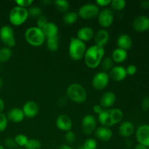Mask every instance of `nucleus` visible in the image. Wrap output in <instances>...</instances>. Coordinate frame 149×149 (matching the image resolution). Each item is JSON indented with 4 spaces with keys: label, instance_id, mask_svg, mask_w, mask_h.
Wrapping results in <instances>:
<instances>
[{
    "label": "nucleus",
    "instance_id": "1",
    "mask_svg": "<svg viewBox=\"0 0 149 149\" xmlns=\"http://www.w3.org/2000/svg\"><path fill=\"white\" fill-rule=\"evenodd\" d=\"M105 55L104 47L94 45L86 50L84 56V63L90 68H95L99 66Z\"/></svg>",
    "mask_w": 149,
    "mask_h": 149
},
{
    "label": "nucleus",
    "instance_id": "2",
    "mask_svg": "<svg viewBox=\"0 0 149 149\" xmlns=\"http://www.w3.org/2000/svg\"><path fill=\"white\" fill-rule=\"evenodd\" d=\"M67 98L77 103H82L87 97V91L82 85L78 83L71 84L66 89Z\"/></svg>",
    "mask_w": 149,
    "mask_h": 149
},
{
    "label": "nucleus",
    "instance_id": "3",
    "mask_svg": "<svg viewBox=\"0 0 149 149\" xmlns=\"http://www.w3.org/2000/svg\"><path fill=\"white\" fill-rule=\"evenodd\" d=\"M87 49L85 42L79 40L77 37H72L68 46V55L74 61H80L84 58Z\"/></svg>",
    "mask_w": 149,
    "mask_h": 149
},
{
    "label": "nucleus",
    "instance_id": "4",
    "mask_svg": "<svg viewBox=\"0 0 149 149\" xmlns=\"http://www.w3.org/2000/svg\"><path fill=\"white\" fill-rule=\"evenodd\" d=\"M24 36L27 43L33 47L42 46L46 39L42 29L37 26L28 28L25 31Z\"/></svg>",
    "mask_w": 149,
    "mask_h": 149
},
{
    "label": "nucleus",
    "instance_id": "5",
    "mask_svg": "<svg viewBox=\"0 0 149 149\" xmlns=\"http://www.w3.org/2000/svg\"><path fill=\"white\" fill-rule=\"evenodd\" d=\"M29 17L27 9L16 6L10 10L9 14V20L13 26H19L23 25L27 20Z\"/></svg>",
    "mask_w": 149,
    "mask_h": 149
},
{
    "label": "nucleus",
    "instance_id": "6",
    "mask_svg": "<svg viewBox=\"0 0 149 149\" xmlns=\"http://www.w3.org/2000/svg\"><path fill=\"white\" fill-rule=\"evenodd\" d=\"M99 7L95 4L87 3L83 4L78 10V16L84 20H90L97 17L99 14Z\"/></svg>",
    "mask_w": 149,
    "mask_h": 149
},
{
    "label": "nucleus",
    "instance_id": "7",
    "mask_svg": "<svg viewBox=\"0 0 149 149\" xmlns=\"http://www.w3.org/2000/svg\"><path fill=\"white\" fill-rule=\"evenodd\" d=\"M0 40L7 47L11 48L15 45V33L12 27L5 25L0 29Z\"/></svg>",
    "mask_w": 149,
    "mask_h": 149
},
{
    "label": "nucleus",
    "instance_id": "8",
    "mask_svg": "<svg viewBox=\"0 0 149 149\" xmlns=\"http://www.w3.org/2000/svg\"><path fill=\"white\" fill-rule=\"evenodd\" d=\"M109 74L103 71H100L95 74L92 80L93 88L97 90H102L106 88L109 83Z\"/></svg>",
    "mask_w": 149,
    "mask_h": 149
},
{
    "label": "nucleus",
    "instance_id": "9",
    "mask_svg": "<svg viewBox=\"0 0 149 149\" xmlns=\"http://www.w3.org/2000/svg\"><path fill=\"white\" fill-rule=\"evenodd\" d=\"M114 20L113 13L111 9L104 8L99 12L97 20L100 26L103 28H108L112 25Z\"/></svg>",
    "mask_w": 149,
    "mask_h": 149
},
{
    "label": "nucleus",
    "instance_id": "10",
    "mask_svg": "<svg viewBox=\"0 0 149 149\" xmlns=\"http://www.w3.org/2000/svg\"><path fill=\"white\" fill-rule=\"evenodd\" d=\"M138 143L149 148V125H142L138 127L135 132Z\"/></svg>",
    "mask_w": 149,
    "mask_h": 149
},
{
    "label": "nucleus",
    "instance_id": "11",
    "mask_svg": "<svg viewBox=\"0 0 149 149\" xmlns=\"http://www.w3.org/2000/svg\"><path fill=\"white\" fill-rule=\"evenodd\" d=\"M81 126L82 130L85 135H90L93 133L96 129L97 122L96 119L93 115L88 114L83 117L81 121Z\"/></svg>",
    "mask_w": 149,
    "mask_h": 149
},
{
    "label": "nucleus",
    "instance_id": "12",
    "mask_svg": "<svg viewBox=\"0 0 149 149\" xmlns=\"http://www.w3.org/2000/svg\"><path fill=\"white\" fill-rule=\"evenodd\" d=\"M134 30L138 32H145L149 30V17L146 15H140L132 23Z\"/></svg>",
    "mask_w": 149,
    "mask_h": 149
},
{
    "label": "nucleus",
    "instance_id": "13",
    "mask_svg": "<svg viewBox=\"0 0 149 149\" xmlns=\"http://www.w3.org/2000/svg\"><path fill=\"white\" fill-rule=\"evenodd\" d=\"M56 127L61 131L68 132L72 128V120L66 114H61L58 116L55 122Z\"/></svg>",
    "mask_w": 149,
    "mask_h": 149
},
{
    "label": "nucleus",
    "instance_id": "14",
    "mask_svg": "<svg viewBox=\"0 0 149 149\" xmlns=\"http://www.w3.org/2000/svg\"><path fill=\"white\" fill-rule=\"evenodd\" d=\"M109 78L115 81H122L127 77L126 68L121 65H116L109 71Z\"/></svg>",
    "mask_w": 149,
    "mask_h": 149
},
{
    "label": "nucleus",
    "instance_id": "15",
    "mask_svg": "<svg viewBox=\"0 0 149 149\" xmlns=\"http://www.w3.org/2000/svg\"><path fill=\"white\" fill-rule=\"evenodd\" d=\"M23 113L25 117L27 118H33L38 114L39 111V106L37 103L34 101H28L23 105Z\"/></svg>",
    "mask_w": 149,
    "mask_h": 149
},
{
    "label": "nucleus",
    "instance_id": "16",
    "mask_svg": "<svg viewBox=\"0 0 149 149\" xmlns=\"http://www.w3.org/2000/svg\"><path fill=\"white\" fill-rule=\"evenodd\" d=\"M116 100V96L114 93L111 91H108L103 93L100 100V105L103 109H109L113 106Z\"/></svg>",
    "mask_w": 149,
    "mask_h": 149
},
{
    "label": "nucleus",
    "instance_id": "17",
    "mask_svg": "<svg viewBox=\"0 0 149 149\" xmlns=\"http://www.w3.org/2000/svg\"><path fill=\"white\" fill-rule=\"evenodd\" d=\"M95 135L96 138L99 141H103V142H107L110 141L113 135L111 130L109 127H100L95 129Z\"/></svg>",
    "mask_w": 149,
    "mask_h": 149
},
{
    "label": "nucleus",
    "instance_id": "18",
    "mask_svg": "<svg viewBox=\"0 0 149 149\" xmlns=\"http://www.w3.org/2000/svg\"><path fill=\"white\" fill-rule=\"evenodd\" d=\"M94 37L95 43V45L102 47H104L105 45H107L110 39L109 31L106 29H100L97 31V33L95 34Z\"/></svg>",
    "mask_w": 149,
    "mask_h": 149
},
{
    "label": "nucleus",
    "instance_id": "19",
    "mask_svg": "<svg viewBox=\"0 0 149 149\" xmlns=\"http://www.w3.org/2000/svg\"><path fill=\"white\" fill-rule=\"evenodd\" d=\"M135 132V126L130 121H125L121 123L119 127V133L123 138H129Z\"/></svg>",
    "mask_w": 149,
    "mask_h": 149
},
{
    "label": "nucleus",
    "instance_id": "20",
    "mask_svg": "<svg viewBox=\"0 0 149 149\" xmlns=\"http://www.w3.org/2000/svg\"><path fill=\"white\" fill-rule=\"evenodd\" d=\"M95 36L94 31L93 29L89 26H84V27L81 28L79 30L77 31V38L82 42H86L91 40Z\"/></svg>",
    "mask_w": 149,
    "mask_h": 149
},
{
    "label": "nucleus",
    "instance_id": "21",
    "mask_svg": "<svg viewBox=\"0 0 149 149\" xmlns=\"http://www.w3.org/2000/svg\"><path fill=\"white\" fill-rule=\"evenodd\" d=\"M25 116L23 110L19 108H13L9 111L7 119L13 123H20L24 119Z\"/></svg>",
    "mask_w": 149,
    "mask_h": 149
},
{
    "label": "nucleus",
    "instance_id": "22",
    "mask_svg": "<svg viewBox=\"0 0 149 149\" xmlns=\"http://www.w3.org/2000/svg\"><path fill=\"white\" fill-rule=\"evenodd\" d=\"M42 32L46 39L58 36V27L55 23L48 21L47 24L42 29Z\"/></svg>",
    "mask_w": 149,
    "mask_h": 149
},
{
    "label": "nucleus",
    "instance_id": "23",
    "mask_svg": "<svg viewBox=\"0 0 149 149\" xmlns=\"http://www.w3.org/2000/svg\"><path fill=\"white\" fill-rule=\"evenodd\" d=\"M116 44H117L118 48H120V49L127 51L128 49H131V47H132V38L128 34H126V33L121 34L118 37L117 41H116Z\"/></svg>",
    "mask_w": 149,
    "mask_h": 149
},
{
    "label": "nucleus",
    "instance_id": "24",
    "mask_svg": "<svg viewBox=\"0 0 149 149\" xmlns=\"http://www.w3.org/2000/svg\"><path fill=\"white\" fill-rule=\"evenodd\" d=\"M97 118H98V121L100 125H102V127H110L114 125L111 119V117L109 109H103L102 113L98 115Z\"/></svg>",
    "mask_w": 149,
    "mask_h": 149
},
{
    "label": "nucleus",
    "instance_id": "25",
    "mask_svg": "<svg viewBox=\"0 0 149 149\" xmlns=\"http://www.w3.org/2000/svg\"><path fill=\"white\" fill-rule=\"evenodd\" d=\"M127 52L126 50L120 49V48H116L112 52L111 58L113 60V62L121 63L126 61V59L127 58Z\"/></svg>",
    "mask_w": 149,
    "mask_h": 149
},
{
    "label": "nucleus",
    "instance_id": "26",
    "mask_svg": "<svg viewBox=\"0 0 149 149\" xmlns=\"http://www.w3.org/2000/svg\"><path fill=\"white\" fill-rule=\"evenodd\" d=\"M109 113H110L112 121H113V125L119 123L122 120L124 116V113L121 109L115 108V109H109Z\"/></svg>",
    "mask_w": 149,
    "mask_h": 149
},
{
    "label": "nucleus",
    "instance_id": "27",
    "mask_svg": "<svg viewBox=\"0 0 149 149\" xmlns=\"http://www.w3.org/2000/svg\"><path fill=\"white\" fill-rule=\"evenodd\" d=\"M79 16L75 12H67L63 17V20L67 25H73L77 22Z\"/></svg>",
    "mask_w": 149,
    "mask_h": 149
},
{
    "label": "nucleus",
    "instance_id": "28",
    "mask_svg": "<svg viewBox=\"0 0 149 149\" xmlns=\"http://www.w3.org/2000/svg\"><path fill=\"white\" fill-rule=\"evenodd\" d=\"M59 47V39L58 36L47 39V48L50 52H55Z\"/></svg>",
    "mask_w": 149,
    "mask_h": 149
},
{
    "label": "nucleus",
    "instance_id": "29",
    "mask_svg": "<svg viewBox=\"0 0 149 149\" xmlns=\"http://www.w3.org/2000/svg\"><path fill=\"white\" fill-rule=\"evenodd\" d=\"M113 63L114 62H113L111 57H106L105 58H103L100 64V67L103 70L102 71L106 73H107V71H110L113 67Z\"/></svg>",
    "mask_w": 149,
    "mask_h": 149
},
{
    "label": "nucleus",
    "instance_id": "30",
    "mask_svg": "<svg viewBox=\"0 0 149 149\" xmlns=\"http://www.w3.org/2000/svg\"><path fill=\"white\" fill-rule=\"evenodd\" d=\"M54 4L55 8L61 13H67L69 9V3L66 0H55Z\"/></svg>",
    "mask_w": 149,
    "mask_h": 149
},
{
    "label": "nucleus",
    "instance_id": "31",
    "mask_svg": "<svg viewBox=\"0 0 149 149\" xmlns=\"http://www.w3.org/2000/svg\"><path fill=\"white\" fill-rule=\"evenodd\" d=\"M12 49L10 48L4 47L0 49V62L5 63L8 61L12 57Z\"/></svg>",
    "mask_w": 149,
    "mask_h": 149
},
{
    "label": "nucleus",
    "instance_id": "32",
    "mask_svg": "<svg viewBox=\"0 0 149 149\" xmlns=\"http://www.w3.org/2000/svg\"><path fill=\"white\" fill-rule=\"evenodd\" d=\"M14 140L15 141L17 146L20 147V148H24L27 143L28 141H29V138L23 134H17L14 138Z\"/></svg>",
    "mask_w": 149,
    "mask_h": 149
},
{
    "label": "nucleus",
    "instance_id": "33",
    "mask_svg": "<svg viewBox=\"0 0 149 149\" xmlns=\"http://www.w3.org/2000/svg\"><path fill=\"white\" fill-rule=\"evenodd\" d=\"M110 5L115 11H121L126 7V1L125 0H112Z\"/></svg>",
    "mask_w": 149,
    "mask_h": 149
},
{
    "label": "nucleus",
    "instance_id": "34",
    "mask_svg": "<svg viewBox=\"0 0 149 149\" xmlns=\"http://www.w3.org/2000/svg\"><path fill=\"white\" fill-rule=\"evenodd\" d=\"M42 147V143L37 139H29L25 149H40Z\"/></svg>",
    "mask_w": 149,
    "mask_h": 149
},
{
    "label": "nucleus",
    "instance_id": "35",
    "mask_svg": "<svg viewBox=\"0 0 149 149\" xmlns=\"http://www.w3.org/2000/svg\"><path fill=\"white\" fill-rule=\"evenodd\" d=\"M29 16L31 17H39L42 15V9L37 6H32L28 10Z\"/></svg>",
    "mask_w": 149,
    "mask_h": 149
},
{
    "label": "nucleus",
    "instance_id": "36",
    "mask_svg": "<svg viewBox=\"0 0 149 149\" xmlns=\"http://www.w3.org/2000/svg\"><path fill=\"white\" fill-rule=\"evenodd\" d=\"M82 146L85 149H96L97 146V143L94 138H88L84 141Z\"/></svg>",
    "mask_w": 149,
    "mask_h": 149
},
{
    "label": "nucleus",
    "instance_id": "37",
    "mask_svg": "<svg viewBox=\"0 0 149 149\" xmlns=\"http://www.w3.org/2000/svg\"><path fill=\"white\" fill-rule=\"evenodd\" d=\"M8 125V119L4 113H0V132L7 129Z\"/></svg>",
    "mask_w": 149,
    "mask_h": 149
},
{
    "label": "nucleus",
    "instance_id": "38",
    "mask_svg": "<svg viewBox=\"0 0 149 149\" xmlns=\"http://www.w3.org/2000/svg\"><path fill=\"white\" fill-rule=\"evenodd\" d=\"M15 4H17V6L20 7H23V8L26 9L27 7H30L31 6V4H33V0H16Z\"/></svg>",
    "mask_w": 149,
    "mask_h": 149
},
{
    "label": "nucleus",
    "instance_id": "39",
    "mask_svg": "<svg viewBox=\"0 0 149 149\" xmlns=\"http://www.w3.org/2000/svg\"><path fill=\"white\" fill-rule=\"evenodd\" d=\"M4 146L10 149H14L17 147V145H16V143L15 141L14 138H6L4 141Z\"/></svg>",
    "mask_w": 149,
    "mask_h": 149
},
{
    "label": "nucleus",
    "instance_id": "40",
    "mask_svg": "<svg viewBox=\"0 0 149 149\" xmlns=\"http://www.w3.org/2000/svg\"><path fill=\"white\" fill-rule=\"evenodd\" d=\"M65 140L68 143H73L76 141V135L73 131L66 132L65 135Z\"/></svg>",
    "mask_w": 149,
    "mask_h": 149
},
{
    "label": "nucleus",
    "instance_id": "41",
    "mask_svg": "<svg viewBox=\"0 0 149 149\" xmlns=\"http://www.w3.org/2000/svg\"><path fill=\"white\" fill-rule=\"evenodd\" d=\"M47 17L45 16L41 15L40 17H38L37 20H36V26L38 28H39V29H42L47 24Z\"/></svg>",
    "mask_w": 149,
    "mask_h": 149
},
{
    "label": "nucleus",
    "instance_id": "42",
    "mask_svg": "<svg viewBox=\"0 0 149 149\" xmlns=\"http://www.w3.org/2000/svg\"><path fill=\"white\" fill-rule=\"evenodd\" d=\"M126 68V71H127V74L129 76H133L135 75V74H136L137 72V70H138V68H137V66L135 65H128Z\"/></svg>",
    "mask_w": 149,
    "mask_h": 149
},
{
    "label": "nucleus",
    "instance_id": "43",
    "mask_svg": "<svg viewBox=\"0 0 149 149\" xmlns=\"http://www.w3.org/2000/svg\"><path fill=\"white\" fill-rule=\"evenodd\" d=\"M141 108L144 111L149 110V97H145L141 102Z\"/></svg>",
    "mask_w": 149,
    "mask_h": 149
},
{
    "label": "nucleus",
    "instance_id": "44",
    "mask_svg": "<svg viewBox=\"0 0 149 149\" xmlns=\"http://www.w3.org/2000/svg\"><path fill=\"white\" fill-rule=\"evenodd\" d=\"M111 0H97L95 1V4L97 7H106L107 6L110 5Z\"/></svg>",
    "mask_w": 149,
    "mask_h": 149
},
{
    "label": "nucleus",
    "instance_id": "45",
    "mask_svg": "<svg viewBox=\"0 0 149 149\" xmlns=\"http://www.w3.org/2000/svg\"><path fill=\"white\" fill-rule=\"evenodd\" d=\"M93 111H94L95 113H96L97 115H99L100 113H102V111H103V107L100 106V105L96 104L93 107Z\"/></svg>",
    "mask_w": 149,
    "mask_h": 149
},
{
    "label": "nucleus",
    "instance_id": "46",
    "mask_svg": "<svg viewBox=\"0 0 149 149\" xmlns=\"http://www.w3.org/2000/svg\"><path fill=\"white\" fill-rule=\"evenodd\" d=\"M141 7H142V8H144V9L149 8V0H145V1H141Z\"/></svg>",
    "mask_w": 149,
    "mask_h": 149
},
{
    "label": "nucleus",
    "instance_id": "47",
    "mask_svg": "<svg viewBox=\"0 0 149 149\" xmlns=\"http://www.w3.org/2000/svg\"><path fill=\"white\" fill-rule=\"evenodd\" d=\"M66 103V98L65 97H61V98L58 100V104L60 106H65V104Z\"/></svg>",
    "mask_w": 149,
    "mask_h": 149
},
{
    "label": "nucleus",
    "instance_id": "48",
    "mask_svg": "<svg viewBox=\"0 0 149 149\" xmlns=\"http://www.w3.org/2000/svg\"><path fill=\"white\" fill-rule=\"evenodd\" d=\"M133 149H148V147L145 146L138 143L135 147H134Z\"/></svg>",
    "mask_w": 149,
    "mask_h": 149
},
{
    "label": "nucleus",
    "instance_id": "49",
    "mask_svg": "<svg viewBox=\"0 0 149 149\" xmlns=\"http://www.w3.org/2000/svg\"><path fill=\"white\" fill-rule=\"evenodd\" d=\"M4 109V103L2 99L0 97V113H2Z\"/></svg>",
    "mask_w": 149,
    "mask_h": 149
},
{
    "label": "nucleus",
    "instance_id": "50",
    "mask_svg": "<svg viewBox=\"0 0 149 149\" xmlns=\"http://www.w3.org/2000/svg\"><path fill=\"white\" fill-rule=\"evenodd\" d=\"M58 149H73V148L68 145H62L58 148Z\"/></svg>",
    "mask_w": 149,
    "mask_h": 149
},
{
    "label": "nucleus",
    "instance_id": "51",
    "mask_svg": "<svg viewBox=\"0 0 149 149\" xmlns=\"http://www.w3.org/2000/svg\"><path fill=\"white\" fill-rule=\"evenodd\" d=\"M2 86H3V80L0 78V90H1V88H2Z\"/></svg>",
    "mask_w": 149,
    "mask_h": 149
},
{
    "label": "nucleus",
    "instance_id": "52",
    "mask_svg": "<svg viewBox=\"0 0 149 149\" xmlns=\"http://www.w3.org/2000/svg\"><path fill=\"white\" fill-rule=\"evenodd\" d=\"M42 2L44 4H49V3H51V1H47V0H45V1H42Z\"/></svg>",
    "mask_w": 149,
    "mask_h": 149
},
{
    "label": "nucleus",
    "instance_id": "53",
    "mask_svg": "<svg viewBox=\"0 0 149 149\" xmlns=\"http://www.w3.org/2000/svg\"><path fill=\"white\" fill-rule=\"evenodd\" d=\"M0 149H5V148H4V146H2V145H1V144H0Z\"/></svg>",
    "mask_w": 149,
    "mask_h": 149
},
{
    "label": "nucleus",
    "instance_id": "54",
    "mask_svg": "<svg viewBox=\"0 0 149 149\" xmlns=\"http://www.w3.org/2000/svg\"><path fill=\"white\" fill-rule=\"evenodd\" d=\"M78 149H85V148H84V147H83V146H80V147H79V148Z\"/></svg>",
    "mask_w": 149,
    "mask_h": 149
},
{
    "label": "nucleus",
    "instance_id": "55",
    "mask_svg": "<svg viewBox=\"0 0 149 149\" xmlns=\"http://www.w3.org/2000/svg\"><path fill=\"white\" fill-rule=\"evenodd\" d=\"M17 149H25V148H17Z\"/></svg>",
    "mask_w": 149,
    "mask_h": 149
},
{
    "label": "nucleus",
    "instance_id": "56",
    "mask_svg": "<svg viewBox=\"0 0 149 149\" xmlns=\"http://www.w3.org/2000/svg\"><path fill=\"white\" fill-rule=\"evenodd\" d=\"M148 149H149V148H148Z\"/></svg>",
    "mask_w": 149,
    "mask_h": 149
}]
</instances>
